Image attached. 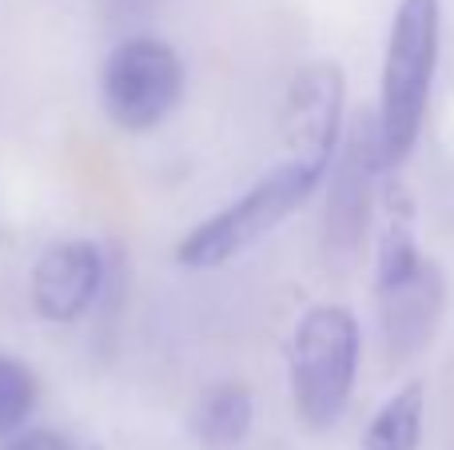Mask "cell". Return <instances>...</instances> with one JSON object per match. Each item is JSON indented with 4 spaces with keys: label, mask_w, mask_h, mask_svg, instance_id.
<instances>
[{
    "label": "cell",
    "mask_w": 454,
    "mask_h": 450,
    "mask_svg": "<svg viewBox=\"0 0 454 450\" xmlns=\"http://www.w3.org/2000/svg\"><path fill=\"white\" fill-rule=\"evenodd\" d=\"M40 399V383L32 375V367H24L20 359L0 351V438L24 431V423L32 419Z\"/></svg>",
    "instance_id": "cell-11"
},
{
    "label": "cell",
    "mask_w": 454,
    "mask_h": 450,
    "mask_svg": "<svg viewBox=\"0 0 454 450\" xmlns=\"http://www.w3.org/2000/svg\"><path fill=\"white\" fill-rule=\"evenodd\" d=\"M442 0H399L383 52V84L375 112V164L395 172L415 151L439 68Z\"/></svg>",
    "instance_id": "cell-1"
},
{
    "label": "cell",
    "mask_w": 454,
    "mask_h": 450,
    "mask_svg": "<svg viewBox=\"0 0 454 450\" xmlns=\"http://www.w3.org/2000/svg\"><path fill=\"white\" fill-rule=\"evenodd\" d=\"M4 450H76V443L72 438H64L60 431H16V435H8Z\"/></svg>",
    "instance_id": "cell-12"
},
{
    "label": "cell",
    "mask_w": 454,
    "mask_h": 450,
    "mask_svg": "<svg viewBox=\"0 0 454 450\" xmlns=\"http://www.w3.org/2000/svg\"><path fill=\"white\" fill-rule=\"evenodd\" d=\"M323 180H327V167L323 164L291 156L287 164L271 167L263 180L251 183L239 199H231L227 207L212 212L207 220H200L176 244V263L188 271H212V268L231 263L251 244L271 236L283 220H291L315 196V188Z\"/></svg>",
    "instance_id": "cell-2"
},
{
    "label": "cell",
    "mask_w": 454,
    "mask_h": 450,
    "mask_svg": "<svg viewBox=\"0 0 454 450\" xmlns=\"http://www.w3.org/2000/svg\"><path fill=\"white\" fill-rule=\"evenodd\" d=\"M427 391L423 383L399 387L363 431V450H419L423 446Z\"/></svg>",
    "instance_id": "cell-10"
},
{
    "label": "cell",
    "mask_w": 454,
    "mask_h": 450,
    "mask_svg": "<svg viewBox=\"0 0 454 450\" xmlns=\"http://www.w3.org/2000/svg\"><path fill=\"white\" fill-rule=\"evenodd\" d=\"M363 355L359 319L339 303H315L291 331L287 371L295 415L307 431H331L343 419Z\"/></svg>",
    "instance_id": "cell-3"
},
{
    "label": "cell",
    "mask_w": 454,
    "mask_h": 450,
    "mask_svg": "<svg viewBox=\"0 0 454 450\" xmlns=\"http://www.w3.org/2000/svg\"><path fill=\"white\" fill-rule=\"evenodd\" d=\"M375 307L387 355L407 363L423 355L439 335V323L447 315V275L431 255H423L411 275L375 287Z\"/></svg>",
    "instance_id": "cell-8"
},
{
    "label": "cell",
    "mask_w": 454,
    "mask_h": 450,
    "mask_svg": "<svg viewBox=\"0 0 454 450\" xmlns=\"http://www.w3.org/2000/svg\"><path fill=\"white\" fill-rule=\"evenodd\" d=\"M375 124L359 120L351 132H343L335 159L327 167L331 196L327 212H323V255L327 263H347L359 260L363 244H367V228L375 220Z\"/></svg>",
    "instance_id": "cell-5"
},
{
    "label": "cell",
    "mask_w": 454,
    "mask_h": 450,
    "mask_svg": "<svg viewBox=\"0 0 454 450\" xmlns=\"http://www.w3.org/2000/svg\"><path fill=\"white\" fill-rule=\"evenodd\" d=\"M108 255L92 239H60L32 268V311L48 323H76L104 299Z\"/></svg>",
    "instance_id": "cell-7"
},
{
    "label": "cell",
    "mask_w": 454,
    "mask_h": 450,
    "mask_svg": "<svg viewBox=\"0 0 454 450\" xmlns=\"http://www.w3.org/2000/svg\"><path fill=\"white\" fill-rule=\"evenodd\" d=\"M347 80L335 60H315L291 76L283 92V140L291 156L331 167L343 144Z\"/></svg>",
    "instance_id": "cell-6"
},
{
    "label": "cell",
    "mask_w": 454,
    "mask_h": 450,
    "mask_svg": "<svg viewBox=\"0 0 454 450\" xmlns=\"http://www.w3.org/2000/svg\"><path fill=\"white\" fill-rule=\"evenodd\" d=\"M255 427V395L243 383H215L192 411V435L204 450H235Z\"/></svg>",
    "instance_id": "cell-9"
},
{
    "label": "cell",
    "mask_w": 454,
    "mask_h": 450,
    "mask_svg": "<svg viewBox=\"0 0 454 450\" xmlns=\"http://www.w3.org/2000/svg\"><path fill=\"white\" fill-rule=\"evenodd\" d=\"M104 112L120 132H152L184 100V60L168 40H120L104 60L100 76Z\"/></svg>",
    "instance_id": "cell-4"
}]
</instances>
